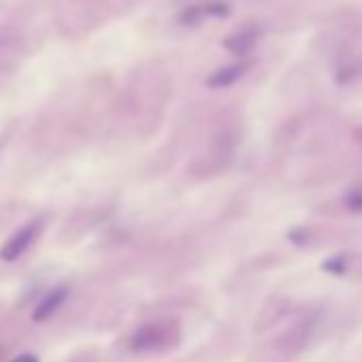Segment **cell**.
Returning <instances> with one entry per match:
<instances>
[{"label": "cell", "instance_id": "7a4b0ae2", "mask_svg": "<svg viewBox=\"0 0 362 362\" xmlns=\"http://www.w3.org/2000/svg\"><path fill=\"white\" fill-rule=\"evenodd\" d=\"M39 228H41L39 222H28L24 228H20L3 246V250H0V258L7 260V263H13V260L22 258L26 254V250L35 243V239L39 234Z\"/></svg>", "mask_w": 362, "mask_h": 362}, {"label": "cell", "instance_id": "5b68a950", "mask_svg": "<svg viewBox=\"0 0 362 362\" xmlns=\"http://www.w3.org/2000/svg\"><path fill=\"white\" fill-rule=\"evenodd\" d=\"M13 362H39V360L35 356H30V354H24V356H18Z\"/></svg>", "mask_w": 362, "mask_h": 362}, {"label": "cell", "instance_id": "6da1fadb", "mask_svg": "<svg viewBox=\"0 0 362 362\" xmlns=\"http://www.w3.org/2000/svg\"><path fill=\"white\" fill-rule=\"evenodd\" d=\"M173 341H177V337H173V324H147L135 332L133 347L145 351V349H158L171 345Z\"/></svg>", "mask_w": 362, "mask_h": 362}, {"label": "cell", "instance_id": "3957f363", "mask_svg": "<svg viewBox=\"0 0 362 362\" xmlns=\"http://www.w3.org/2000/svg\"><path fill=\"white\" fill-rule=\"evenodd\" d=\"M66 294H68L66 288H56V290L47 292V296L39 303V307H37V311H35L32 318H35L37 322H45L47 318H52V315L60 309V305L66 301Z\"/></svg>", "mask_w": 362, "mask_h": 362}, {"label": "cell", "instance_id": "277c9868", "mask_svg": "<svg viewBox=\"0 0 362 362\" xmlns=\"http://www.w3.org/2000/svg\"><path fill=\"white\" fill-rule=\"evenodd\" d=\"M236 75H239V68H228V71L219 73L217 77H213V79H211V83H213V85H226V83L234 81V79H236Z\"/></svg>", "mask_w": 362, "mask_h": 362}]
</instances>
